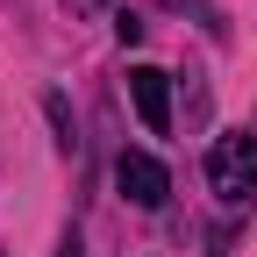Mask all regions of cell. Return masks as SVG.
<instances>
[{"label":"cell","instance_id":"cell-1","mask_svg":"<svg viewBox=\"0 0 257 257\" xmlns=\"http://www.w3.org/2000/svg\"><path fill=\"white\" fill-rule=\"evenodd\" d=\"M207 179H214V193L229 207H243L257 193V136H250V128H236V136H221L207 150Z\"/></svg>","mask_w":257,"mask_h":257},{"label":"cell","instance_id":"cell-2","mask_svg":"<svg viewBox=\"0 0 257 257\" xmlns=\"http://www.w3.org/2000/svg\"><path fill=\"white\" fill-rule=\"evenodd\" d=\"M114 186H121V200H136V207H165V193H172L165 165H157L150 150H121L114 157Z\"/></svg>","mask_w":257,"mask_h":257},{"label":"cell","instance_id":"cell-3","mask_svg":"<svg viewBox=\"0 0 257 257\" xmlns=\"http://www.w3.org/2000/svg\"><path fill=\"white\" fill-rule=\"evenodd\" d=\"M128 100H136V114H143L150 136H165V128H172V72L136 64V72H128Z\"/></svg>","mask_w":257,"mask_h":257},{"label":"cell","instance_id":"cell-4","mask_svg":"<svg viewBox=\"0 0 257 257\" xmlns=\"http://www.w3.org/2000/svg\"><path fill=\"white\" fill-rule=\"evenodd\" d=\"M64 8H72V15H100L107 0H64Z\"/></svg>","mask_w":257,"mask_h":257},{"label":"cell","instance_id":"cell-5","mask_svg":"<svg viewBox=\"0 0 257 257\" xmlns=\"http://www.w3.org/2000/svg\"><path fill=\"white\" fill-rule=\"evenodd\" d=\"M207 257H221V250H207Z\"/></svg>","mask_w":257,"mask_h":257}]
</instances>
